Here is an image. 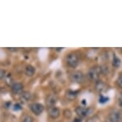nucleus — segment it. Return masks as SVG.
Returning a JSON list of instances; mask_svg holds the SVG:
<instances>
[{
    "label": "nucleus",
    "instance_id": "obj_1",
    "mask_svg": "<svg viewBox=\"0 0 122 122\" xmlns=\"http://www.w3.org/2000/svg\"><path fill=\"white\" fill-rule=\"evenodd\" d=\"M101 74V66H93L89 70L87 73V77L91 81H97Z\"/></svg>",
    "mask_w": 122,
    "mask_h": 122
},
{
    "label": "nucleus",
    "instance_id": "obj_2",
    "mask_svg": "<svg viewBox=\"0 0 122 122\" xmlns=\"http://www.w3.org/2000/svg\"><path fill=\"white\" fill-rule=\"evenodd\" d=\"M66 62L69 67L75 68L79 63V57L76 53H70L66 57Z\"/></svg>",
    "mask_w": 122,
    "mask_h": 122
},
{
    "label": "nucleus",
    "instance_id": "obj_3",
    "mask_svg": "<svg viewBox=\"0 0 122 122\" xmlns=\"http://www.w3.org/2000/svg\"><path fill=\"white\" fill-rule=\"evenodd\" d=\"M70 79L74 83L80 84L83 82L84 81V74L81 71H74L73 73H71Z\"/></svg>",
    "mask_w": 122,
    "mask_h": 122
},
{
    "label": "nucleus",
    "instance_id": "obj_4",
    "mask_svg": "<svg viewBox=\"0 0 122 122\" xmlns=\"http://www.w3.org/2000/svg\"><path fill=\"white\" fill-rule=\"evenodd\" d=\"M75 112L78 117H86L90 113L91 109L89 108L83 107V106H77L75 109Z\"/></svg>",
    "mask_w": 122,
    "mask_h": 122
},
{
    "label": "nucleus",
    "instance_id": "obj_5",
    "mask_svg": "<svg viewBox=\"0 0 122 122\" xmlns=\"http://www.w3.org/2000/svg\"><path fill=\"white\" fill-rule=\"evenodd\" d=\"M30 109L31 112L35 115H40L44 110V106L40 103H32L30 105Z\"/></svg>",
    "mask_w": 122,
    "mask_h": 122
},
{
    "label": "nucleus",
    "instance_id": "obj_6",
    "mask_svg": "<svg viewBox=\"0 0 122 122\" xmlns=\"http://www.w3.org/2000/svg\"><path fill=\"white\" fill-rule=\"evenodd\" d=\"M110 122H122V116L117 110H113L109 115Z\"/></svg>",
    "mask_w": 122,
    "mask_h": 122
},
{
    "label": "nucleus",
    "instance_id": "obj_7",
    "mask_svg": "<svg viewBox=\"0 0 122 122\" xmlns=\"http://www.w3.org/2000/svg\"><path fill=\"white\" fill-rule=\"evenodd\" d=\"M57 101V96L54 93H50L49 95H47L46 98V105H47L48 108L54 107L56 105Z\"/></svg>",
    "mask_w": 122,
    "mask_h": 122
},
{
    "label": "nucleus",
    "instance_id": "obj_8",
    "mask_svg": "<svg viewBox=\"0 0 122 122\" xmlns=\"http://www.w3.org/2000/svg\"><path fill=\"white\" fill-rule=\"evenodd\" d=\"M47 112H48L49 117H50V118H52V119H57V117L60 116V114H61L60 109H58V108H57L55 106L48 108Z\"/></svg>",
    "mask_w": 122,
    "mask_h": 122
},
{
    "label": "nucleus",
    "instance_id": "obj_9",
    "mask_svg": "<svg viewBox=\"0 0 122 122\" xmlns=\"http://www.w3.org/2000/svg\"><path fill=\"white\" fill-rule=\"evenodd\" d=\"M11 90L15 94H21L23 91V85L19 82L14 83L11 86Z\"/></svg>",
    "mask_w": 122,
    "mask_h": 122
},
{
    "label": "nucleus",
    "instance_id": "obj_10",
    "mask_svg": "<svg viewBox=\"0 0 122 122\" xmlns=\"http://www.w3.org/2000/svg\"><path fill=\"white\" fill-rule=\"evenodd\" d=\"M95 89L97 91L100 92V93H101V92L105 91V89H107V85L105 83L104 81H96V85H95Z\"/></svg>",
    "mask_w": 122,
    "mask_h": 122
},
{
    "label": "nucleus",
    "instance_id": "obj_11",
    "mask_svg": "<svg viewBox=\"0 0 122 122\" xmlns=\"http://www.w3.org/2000/svg\"><path fill=\"white\" fill-rule=\"evenodd\" d=\"M35 73V68L31 65H27L25 68V74L28 77H33Z\"/></svg>",
    "mask_w": 122,
    "mask_h": 122
},
{
    "label": "nucleus",
    "instance_id": "obj_12",
    "mask_svg": "<svg viewBox=\"0 0 122 122\" xmlns=\"http://www.w3.org/2000/svg\"><path fill=\"white\" fill-rule=\"evenodd\" d=\"M78 93V91H73V90H68L66 93V97L70 101H73L77 97Z\"/></svg>",
    "mask_w": 122,
    "mask_h": 122
},
{
    "label": "nucleus",
    "instance_id": "obj_13",
    "mask_svg": "<svg viewBox=\"0 0 122 122\" xmlns=\"http://www.w3.org/2000/svg\"><path fill=\"white\" fill-rule=\"evenodd\" d=\"M31 94L29 93V92H22L21 93V96H20V100H21L22 102H26L28 101L30 99Z\"/></svg>",
    "mask_w": 122,
    "mask_h": 122
},
{
    "label": "nucleus",
    "instance_id": "obj_14",
    "mask_svg": "<svg viewBox=\"0 0 122 122\" xmlns=\"http://www.w3.org/2000/svg\"><path fill=\"white\" fill-rule=\"evenodd\" d=\"M121 62L120 58L114 54L113 56H112V66L115 68H118V67H120V66H121Z\"/></svg>",
    "mask_w": 122,
    "mask_h": 122
},
{
    "label": "nucleus",
    "instance_id": "obj_15",
    "mask_svg": "<svg viewBox=\"0 0 122 122\" xmlns=\"http://www.w3.org/2000/svg\"><path fill=\"white\" fill-rule=\"evenodd\" d=\"M33 121H34L33 117L30 116V115H25L22 119V122H33Z\"/></svg>",
    "mask_w": 122,
    "mask_h": 122
},
{
    "label": "nucleus",
    "instance_id": "obj_16",
    "mask_svg": "<svg viewBox=\"0 0 122 122\" xmlns=\"http://www.w3.org/2000/svg\"><path fill=\"white\" fill-rule=\"evenodd\" d=\"M109 100V98L108 97H105V96L101 95L100 98H99V102L101 103V104H104V103H106Z\"/></svg>",
    "mask_w": 122,
    "mask_h": 122
},
{
    "label": "nucleus",
    "instance_id": "obj_17",
    "mask_svg": "<svg viewBox=\"0 0 122 122\" xmlns=\"http://www.w3.org/2000/svg\"><path fill=\"white\" fill-rule=\"evenodd\" d=\"M117 84L120 88L122 89V74H121L117 77Z\"/></svg>",
    "mask_w": 122,
    "mask_h": 122
},
{
    "label": "nucleus",
    "instance_id": "obj_18",
    "mask_svg": "<svg viewBox=\"0 0 122 122\" xmlns=\"http://www.w3.org/2000/svg\"><path fill=\"white\" fill-rule=\"evenodd\" d=\"M64 116L66 117H67V118H70L71 117H72V112L70 109H66L65 111H64Z\"/></svg>",
    "mask_w": 122,
    "mask_h": 122
},
{
    "label": "nucleus",
    "instance_id": "obj_19",
    "mask_svg": "<svg viewBox=\"0 0 122 122\" xmlns=\"http://www.w3.org/2000/svg\"><path fill=\"white\" fill-rule=\"evenodd\" d=\"M97 120H98L97 117H92V118L89 119L86 122H97Z\"/></svg>",
    "mask_w": 122,
    "mask_h": 122
},
{
    "label": "nucleus",
    "instance_id": "obj_20",
    "mask_svg": "<svg viewBox=\"0 0 122 122\" xmlns=\"http://www.w3.org/2000/svg\"><path fill=\"white\" fill-rule=\"evenodd\" d=\"M5 74H6L5 71L0 69V79H3V78L5 77Z\"/></svg>",
    "mask_w": 122,
    "mask_h": 122
},
{
    "label": "nucleus",
    "instance_id": "obj_21",
    "mask_svg": "<svg viewBox=\"0 0 122 122\" xmlns=\"http://www.w3.org/2000/svg\"><path fill=\"white\" fill-rule=\"evenodd\" d=\"M9 50H10V51H17L18 49L17 48H8Z\"/></svg>",
    "mask_w": 122,
    "mask_h": 122
},
{
    "label": "nucleus",
    "instance_id": "obj_22",
    "mask_svg": "<svg viewBox=\"0 0 122 122\" xmlns=\"http://www.w3.org/2000/svg\"><path fill=\"white\" fill-rule=\"evenodd\" d=\"M81 119H75L74 120V122H81Z\"/></svg>",
    "mask_w": 122,
    "mask_h": 122
}]
</instances>
